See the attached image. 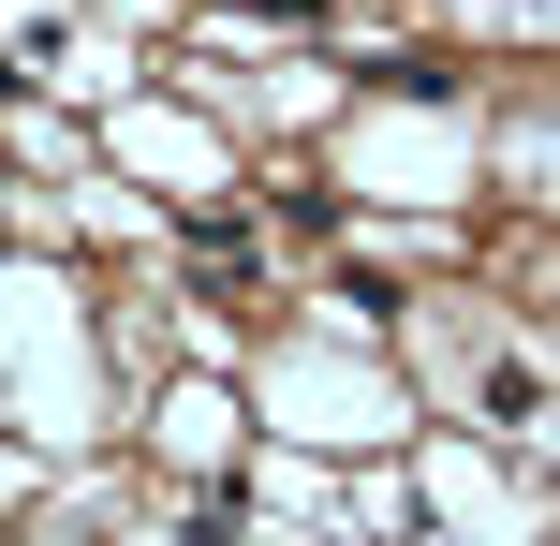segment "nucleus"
<instances>
[{"mask_svg":"<svg viewBox=\"0 0 560 546\" xmlns=\"http://www.w3.org/2000/svg\"><path fill=\"white\" fill-rule=\"evenodd\" d=\"M487 414H502V429H532V414H546V370H532V355H502V370H487Z\"/></svg>","mask_w":560,"mask_h":546,"instance_id":"nucleus-1","label":"nucleus"}]
</instances>
